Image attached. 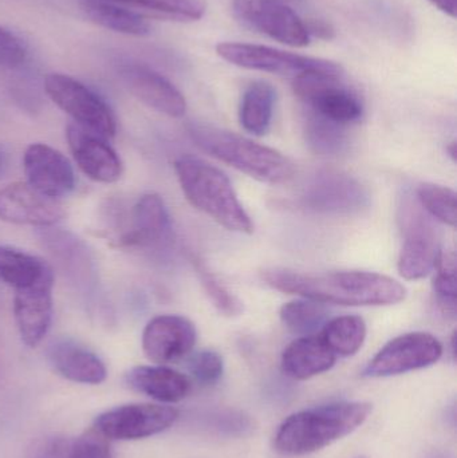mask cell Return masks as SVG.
Masks as SVG:
<instances>
[{
    "label": "cell",
    "mask_w": 457,
    "mask_h": 458,
    "mask_svg": "<svg viewBox=\"0 0 457 458\" xmlns=\"http://www.w3.org/2000/svg\"><path fill=\"white\" fill-rule=\"evenodd\" d=\"M172 222L165 203L156 193L139 199L129 217V227L120 234V247H161L172 240Z\"/></svg>",
    "instance_id": "obj_18"
},
{
    "label": "cell",
    "mask_w": 457,
    "mask_h": 458,
    "mask_svg": "<svg viewBox=\"0 0 457 458\" xmlns=\"http://www.w3.org/2000/svg\"><path fill=\"white\" fill-rule=\"evenodd\" d=\"M174 171L187 200L228 231L252 233L254 223L224 172L195 156H182Z\"/></svg>",
    "instance_id": "obj_3"
},
{
    "label": "cell",
    "mask_w": 457,
    "mask_h": 458,
    "mask_svg": "<svg viewBox=\"0 0 457 458\" xmlns=\"http://www.w3.org/2000/svg\"><path fill=\"white\" fill-rule=\"evenodd\" d=\"M373 411L369 403H335L292 414L274 438V448L284 456H306L351 435Z\"/></svg>",
    "instance_id": "obj_2"
},
{
    "label": "cell",
    "mask_w": 457,
    "mask_h": 458,
    "mask_svg": "<svg viewBox=\"0 0 457 458\" xmlns=\"http://www.w3.org/2000/svg\"><path fill=\"white\" fill-rule=\"evenodd\" d=\"M337 362L334 352L321 336L306 335L295 339L282 354V371L290 378L306 381L326 373Z\"/></svg>",
    "instance_id": "obj_21"
},
{
    "label": "cell",
    "mask_w": 457,
    "mask_h": 458,
    "mask_svg": "<svg viewBox=\"0 0 457 458\" xmlns=\"http://www.w3.org/2000/svg\"><path fill=\"white\" fill-rule=\"evenodd\" d=\"M399 223L402 233L397 269L405 280H420L435 271L440 253L442 236L431 216L421 208L418 199L405 195L399 207Z\"/></svg>",
    "instance_id": "obj_5"
},
{
    "label": "cell",
    "mask_w": 457,
    "mask_h": 458,
    "mask_svg": "<svg viewBox=\"0 0 457 458\" xmlns=\"http://www.w3.org/2000/svg\"><path fill=\"white\" fill-rule=\"evenodd\" d=\"M309 37L318 38L322 40H333L335 38V29L329 21L322 19H309L305 21Z\"/></svg>",
    "instance_id": "obj_37"
},
{
    "label": "cell",
    "mask_w": 457,
    "mask_h": 458,
    "mask_svg": "<svg viewBox=\"0 0 457 458\" xmlns=\"http://www.w3.org/2000/svg\"><path fill=\"white\" fill-rule=\"evenodd\" d=\"M192 263L207 296L216 307L217 311L224 317H239L244 311L243 301L238 296L233 295L224 284H222L217 276L212 274L211 269L198 256H192Z\"/></svg>",
    "instance_id": "obj_32"
},
{
    "label": "cell",
    "mask_w": 457,
    "mask_h": 458,
    "mask_svg": "<svg viewBox=\"0 0 457 458\" xmlns=\"http://www.w3.org/2000/svg\"><path fill=\"white\" fill-rule=\"evenodd\" d=\"M54 276L15 291L13 315L26 346L37 347L47 335L53 318Z\"/></svg>",
    "instance_id": "obj_19"
},
{
    "label": "cell",
    "mask_w": 457,
    "mask_h": 458,
    "mask_svg": "<svg viewBox=\"0 0 457 458\" xmlns=\"http://www.w3.org/2000/svg\"><path fill=\"white\" fill-rule=\"evenodd\" d=\"M282 323L287 330L297 335H314L322 330L329 318L325 304L310 299L289 301L282 306L279 311Z\"/></svg>",
    "instance_id": "obj_29"
},
{
    "label": "cell",
    "mask_w": 457,
    "mask_h": 458,
    "mask_svg": "<svg viewBox=\"0 0 457 458\" xmlns=\"http://www.w3.org/2000/svg\"><path fill=\"white\" fill-rule=\"evenodd\" d=\"M8 164H10V156H8L7 150L4 148L0 147V179L7 172Z\"/></svg>",
    "instance_id": "obj_39"
},
{
    "label": "cell",
    "mask_w": 457,
    "mask_h": 458,
    "mask_svg": "<svg viewBox=\"0 0 457 458\" xmlns=\"http://www.w3.org/2000/svg\"><path fill=\"white\" fill-rule=\"evenodd\" d=\"M435 7L439 8L445 15L455 18L456 16V0H428Z\"/></svg>",
    "instance_id": "obj_38"
},
{
    "label": "cell",
    "mask_w": 457,
    "mask_h": 458,
    "mask_svg": "<svg viewBox=\"0 0 457 458\" xmlns=\"http://www.w3.org/2000/svg\"><path fill=\"white\" fill-rule=\"evenodd\" d=\"M83 10L94 23L107 30L134 37H144L150 32L147 19L112 3L83 0Z\"/></svg>",
    "instance_id": "obj_28"
},
{
    "label": "cell",
    "mask_w": 457,
    "mask_h": 458,
    "mask_svg": "<svg viewBox=\"0 0 457 458\" xmlns=\"http://www.w3.org/2000/svg\"><path fill=\"white\" fill-rule=\"evenodd\" d=\"M126 384L153 400L176 403L188 397L190 381L187 376L166 366H137L126 374Z\"/></svg>",
    "instance_id": "obj_22"
},
{
    "label": "cell",
    "mask_w": 457,
    "mask_h": 458,
    "mask_svg": "<svg viewBox=\"0 0 457 458\" xmlns=\"http://www.w3.org/2000/svg\"><path fill=\"white\" fill-rule=\"evenodd\" d=\"M447 152H448V155L451 156V158H453V161H456V158H457V150H456V142L453 141V142H451L450 145H448L447 147Z\"/></svg>",
    "instance_id": "obj_40"
},
{
    "label": "cell",
    "mask_w": 457,
    "mask_h": 458,
    "mask_svg": "<svg viewBox=\"0 0 457 458\" xmlns=\"http://www.w3.org/2000/svg\"><path fill=\"white\" fill-rule=\"evenodd\" d=\"M453 355L456 357V333L453 335Z\"/></svg>",
    "instance_id": "obj_41"
},
{
    "label": "cell",
    "mask_w": 457,
    "mask_h": 458,
    "mask_svg": "<svg viewBox=\"0 0 457 458\" xmlns=\"http://www.w3.org/2000/svg\"><path fill=\"white\" fill-rule=\"evenodd\" d=\"M26 47L19 38L0 26V67L13 69L26 61Z\"/></svg>",
    "instance_id": "obj_36"
},
{
    "label": "cell",
    "mask_w": 457,
    "mask_h": 458,
    "mask_svg": "<svg viewBox=\"0 0 457 458\" xmlns=\"http://www.w3.org/2000/svg\"><path fill=\"white\" fill-rule=\"evenodd\" d=\"M276 91L265 81H255L244 90L239 107V121L244 131L262 137L270 131Z\"/></svg>",
    "instance_id": "obj_25"
},
{
    "label": "cell",
    "mask_w": 457,
    "mask_h": 458,
    "mask_svg": "<svg viewBox=\"0 0 457 458\" xmlns=\"http://www.w3.org/2000/svg\"><path fill=\"white\" fill-rule=\"evenodd\" d=\"M120 77L126 88L140 101L172 118L184 117L187 101L182 91L160 72L144 64L121 67Z\"/></svg>",
    "instance_id": "obj_17"
},
{
    "label": "cell",
    "mask_w": 457,
    "mask_h": 458,
    "mask_svg": "<svg viewBox=\"0 0 457 458\" xmlns=\"http://www.w3.org/2000/svg\"><path fill=\"white\" fill-rule=\"evenodd\" d=\"M58 200L46 198L27 182H15L0 190V220L11 225L48 228L63 219Z\"/></svg>",
    "instance_id": "obj_15"
},
{
    "label": "cell",
    "mask_w": 457,
    "mask_h": 458,
    "mask_svg": "<svg viewBox=\"0 0 457 458\" xmlns=\"http://www.w3.org/2000/svg\"><path fill=\"white\" fill-rule=\"evenodd\" d=\"M54 370L75 384L99 385L106 379V366L98 355L70 338L51 342L46 350Z\"/></svg>",
    "instance_id": "obj_20"
},
{
    "label": "cell",
    "mask_w": 457,
    "mask_h": 458,
    "mask_svg": "<svg viewBox=\"0 0 457 458\" xmlns=\"http://www.w3.org/2000/svg\"><path fill=\"white\" fill-rule=\"evenodd\" d=\"M42 239L75 284L85 288L94 284L93 261L80 239L62 231L43 232Z\"/></svg>",
    "instance_id": "obj_23"
},
{
    "label": "cell",
    "mask_w": 457,
    "mask_h": 458,
    "mask_svg": "<svg viewBox=\"0 0 457 458\" xmlns=\"http://www.w3.org/2000/svg\"><path fill=\"white\" fill-rule=\"evenodd\" d=\"M300 204L303 208L316 214L349 216L369 207L370 193L351 174L334 169H322L314 174L303 187Z\"/></svg>",
    "instance_id": "obj_8"
},
{
    "label": "cell",
    "mask_w": 457,
    "mask_h": 458,
    "mask_svg": "<svg viewBox=\"0 0 457 458\" xmlns=\"http://www.w3.org/2000/svg\"><path fill=\"white\" fill-rule=\"evenodd\" d=\"M66 137L75 163L89 179L112 184L123 176V161L106 139L74 123L67 125Z\"/></svg>",
    "instance_id": "obj_16"
},
{
    "label": "cell",
    "mask_w": 457,
    "mask_h": 458,
    "mask_svg": "<svg viewBox=\"0 0 457 458\" xmlns=\"http://www.w3.org/2000/svg\"><path fill=\"white\" fill-rule=\"evenodd\" d=\"M69 458H112L107 438L96 429L89 430L75 441Z\"/></svg>",
    "instance_id": "obj_35"
},
{
    "label": "cell",
    "mask_w": 457,
    "mask_h": 458,
    "mask_svg": "<svg viewBox=\"0 0 457 458\" xmlns=\"http://www.w3.org/2000/svg\"><path fill=\"white\" fill-rule=\"evenodd\" d=\"M262 279L281 293L335 306H392L407 296V288L402 283L376 272L303 274L287 268H267L262 271Z\"/></svg>",
    "instance_id": "obj_1"
},
{
    "label": "cell",
    "mask_w": 457,
    "mask_h": 458,
    "mask_svg": "<svg viewBox=\"0 0 457 458\" xmlns=\"http://www.w3.org/2000/svg\"><path fill=\"white\" fill-rule=\"evenodd\" d=\"M27 184L46 198L58 200L75 190V174L70 161L54 148L32 144L23 158Z\"/></svg>",
    "instance_id": "obj_14"
},
{
    "label": "cell",
    "mask_w": 457,
    "mask_h": 458,
    "mask_svg": "<svg viewBox=\"0 0 457 458\" xmlns=\"http://www.w3.org/2000/svg\"><path fill=\"white\" fill-rule=\"evenodd\" d=\"M126 8L142 18L163 19V21H200L207 11L204 0H102Z\"/></svg>",
    "instance_id": "obj_26"
},
{
    "label": "cell",
    "mask_w": 457,
    "mask_h": 458,
    "mask_svg": "<svg viewBox=\"0 0 457 458\" xmlns=\"http://www.w3.org/2000/svg\"><path fill=\"white\" fill-rule=\"evenodd\" d=\"M233 15L239 21L290 47L310 45L305 21L281 0H233Z\"/></svg>",
    "instance_id": "obj_12"
},
{
    "label": "cell",
    "mask_w": 457,
    "mask_h": 458,
    "mask_svg": "<svg viewBox=\"0 0 457 458\" xmlns=\"http://www.w3.org/2000/svg\"><path fill=\"white\" fill-rule=\"evenodd\" d=\"M335 357H351L364 346L367 323L357 315H343L327 320L319 333Z\"/></svg>",
    "instance_id": "obj_27"
},
{
    "label": "cell",
    "mask_w": 457,
    "mask_h": 458,
    "mask_svg": "<svg viewBox=\"0 0 457 458\" xmlns=\"http://www.w3.org/2000/svg\"><path fill=\"white\" fill-rule=\"evenodd\" d=\"M45 91L80 128L106 140L114 137L117 131L114 113L98 94L80 81L51 72L45 78Z\"/></svg>",
    "instance_id": "obj_7"
},
{
    "label": "cell",
    "mask_w": 457,
    "mask_h": 458,
    "mask_svg": "<svg viewBox=\"0 0 457 458\" xmlns=\"http://www.w3.org/2000/svg\"><path fill=\"white\" fill-rule=\"evenodd\" d=\"M359 458H365V457H359Z\"/></svg>",
    "instance_id": "obj_42"
},
{
    "label": "cell",
    "mask_w": 457,
    "mask_h": 458,
    "mask_svg": "<svg viewBox=\"0 0 457 458\" xmlns=\"http://www.w3.org/2000/svg\"><path fill=\"white\" fill-rule=\"evenodd\" d=\"M443 344L428 333H408L385 344L365 366L369 378L400 376L435 365L442 358Z\"/></svg>",
    "instance_id": "obj_10"
},
{
    "label": "cell",
    "mask_w": 457,
    "mask_h": 458,
    "mask_svg": "<svg viewBox=\"0 0 457 458\" xmlns=\"http://www.w3.org/2000/svg\"><path fill=\"white\" fill-rule=\"evenodd\" d=\"M306 142L311 150L321 156H338L348 148L345 126L325 120L310 113L305 123Z\"/></svg>",
    "instance_id": "obj_30"
},
{
    "label": "cell",
    "mask_w": 457,
    "mask_h": 458,
    "mask_svg": "<svg viewBox=\"0 0 457 458\" xmlns=\"http://www.w3.org/2000/svg\"><path fill=\"white\" fill-rule=\"evenodd\" d=\"M54 276L43 259L18 248L0 245V280L18 291Z\"/></svg>",
    "instance_id": "obj_24"
},
{
    "label": "cell",
    "mask_w": 457,
    "mask_h": 458,
    "mask_svg": "<svg viewBox=\"0 0 457 458\" xmlns=\"http://www.w3.org/2000/svg\"><path fill=\"white\" fill-rule=\"evenodd\" d=\"M188 133L201 150L258 182L284 184L294 177V163L273 148L201 123L188 126Z\"/></svg>",
    "instance_id": "obj_4"
},
{
    "label": "cell",
    "mask_w": 457,
    "mask_h": 458,
    "mask_svg": "<svg viewBox=\"0 0 457 458\" xmlns=\"http://www.w3.org/2000/svg\"><path fill=\"white\" fill-rule=\"evenodd\" d=\"M436 276L434 279V291L443 309L451 314L456 312V258L455 253L442 250L437 260Z\"/></svg>",
    "instance_id": "obj_33"
},
{
    "label": "cell",
    "mask_w": 457,
    "mask_h": 458,
    "mask_svg": "<svg viewBox=\"0 0 457 458\" xmlns=\"http://www.w3.org/2000/svg\"><path fill=\"white\" fill-rule=\"evenodd\" d=\"M421 208L434 220L455 228L457 206L455 191L436 184H421L416 191Z\"/></svg>",
    "instance_id": "obj_31"
},
{
    "label": "cell",
    "mask_w": 457,
    "mask_h": 458,
    "mask_svg": "<svg viewBox=\"0 0 457 458\" xmlns=\"http://www.w3.org/2000/svg\"><path fill=\"white\" fill-rule=\"evenodd\" d=\"M190 376L203 385V386H212L222 379L224 373V362L222 355L214 350H203L193 355L190 360Z\"/></svg>",
    "instance_id": "obj_34"
},
{
    "label": "cell",
    "mask_w": 457,
    "mask_h": 458,
    "mask_svg": "<svg viewBox=\"0 0 457 458\" xmlns=\"http://www.w3.org/2000/svg\"><path fill=\"white\" fill-rule=\"evenodd\" d=\"M216 53L220 58L235 66L282 75L292 80L308 75L343 77V67L337 62L300 55L268 46L224 42L216 46Z\"/></svg>",
    "instance_id": "obj_6"
},
{
    "label": "cell",
    "mask_w": 457,
    "mask_h": 458,
    "mask_svg": "<svg viewBox=\"0 0 457 458\" xmlns=\"http://www.w3.org/2000/svg\"><path fill=\"white\" fill-rule=\"evenodd\" d=\"M292 90L311 113L338 125H351L364 115L361 99L341 83V77L308 75L297 78L292 80Z\"/></svg>",
    "instance_id": "obj_9"
},
{
    "label": "cell",
    "mask_w": 457,
    "mask_h": 458,
    "mask_svg": "<svg viewBox=\"0 0 457 458\" xmlns=\"http://www.w3.org/2000/svg\"><path fill=\"white\" fill-rule=\"evenodd\" d=\"M179 416V411L172 406L131 403L99 414L94 429L107 440H142L165 432Z\"/></svg>",
    "instance_id": "obj_11"
},
{
    "label": "cell",
    "mask_w": 457,
    "mask_h": 458,
    "mask_svg": "<svg viewBox=\"0 0 457 458\" xmlns=\"http://www.w3.org/2000/svg\"><path fill=\"white\" fill-rule=\"evenodd\" d=\"M198 341L196 326L182 315H158L142 334V350L157 365L176 363L190 355Z\"/></svg>",
    "instance_id": "obj_13"
}]
</instances>
